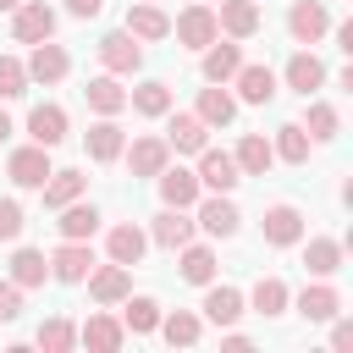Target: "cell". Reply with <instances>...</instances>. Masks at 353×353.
<instances>
[{
    "instance_id": "cell-43",
    "label": "cell",
    "mask_w": 353,
    "mask_h": 353,
    "mask_svg": "<svg viewBox=\"0 0 353 353\" xmlns=\"http://www.w3.org/2000/svg\"><path fill=\"white\" fill-rule=\"evenodd\" d=\"M22 226H28L22 204H17V199H0V243H17V237H22Z\"/></svg>"
},
{
    "instance_id": "cell-4",
    "label": "cell",
    "mask_w": 353,
    "mask_h": 353,
    "mask_svg": "<svg viewBox=\"0 0 353 353\" xmlns=\"http://www.w3.org/2000/svg\"><path fill=\"white\" fill-rule=\"evenodd\" d=\"M55 33V11L44 6V0H22L17 11H11V39L17 44H44Z\"/></svg>"
},
{
    "instance_id": "cell-45",
    "label": "cell",
    "mask_w": 353,
    "mask_h": 353,
    "mask_svg": "<svg viewBox=\"0 0 353 353\" xmlns=\"http://www.w3.org/2000/svg\"><path fill=\"white\" fill-rule=\"evenodd\" d=\"M325 325H331V347H336V353H347V347H353V320H342V314H331Z\"/></svg>"
},
{
    "instance_id": "cell-41",
    "label": "cell",
    "mask_w": 353,
    "mask_h": 353,
    "mask_svg": "<svg viewBox=\"0 0 353 353\" xmlns=\"http://www.w3.org/2000/svg\"><path fill=\"white\" fill-rule=\"evenodd\" d=\"M33 342H39L44 353H66V347H77V325H72L66 314H50V320L33 331Z\"/></svg>"
},
{
    "instance_id": "cell-47",
    "label": "cell",
    "mask_w": 353,
    "mask_h": 353,
    "mask_svg": "<svg viewBox=\"0 0 353 353\" xmlns=\"http://www.w3.org/2000/svg\"><path fill=\"white\" fill-rule=\"evenodd\" d=\"M336 50L353 55V22H336Z\"/></svg>"
},
{
    "instance_id": "cell-44",
    "label": "cell",
    "mask_w": 353,
    "mask_h": 353,
    "mask_svg": "<svg viewBox=\"0 0 353 353\" xmlns=\"http://www.w3.org/2000/svg\"><path fill=\"white\" fill-rule=\"evenodd\" d=\"M17 314H22V287L6 276V281H0V325H11Z\"/></svg>"
},
{
    "instance_id": "cell-1",
    "label": "cell",
    "mask_w": 353,
    "mask_h": 353,
    "mask_svg": "<svg viewBox=\"0 0 353 353\" xmlns=\"http://www.w3.org/2000/svg\"><path fill=\"white\" fill-rule=\"evenodd\" d=\"M94 50H99V66H105V72H116V77H132V72L143 66V44H138V39L127 33V28L105 33V39L94 44Z\"/></svg>"
},
{
    "instance_id": "cell-3",
    "label": "cell",
    "mask_w": 353,
    "mask_h": 353,
    "mask_svg": "<svg viewBox=\"0 0 353 353\" xmlns=\"http://www.w3.org/2000/svg\"><path fill=\"white\" fill-rule=\"evenodd\" d=\"M6 176H11L17 188L39 193V188H44V176H50V149H44V143H22V149H11Z\"/></svg>"
},
{
    "instance_id": "cell-40",
    "label": "cell",
    "mask_w": 353,
    "mask_h": 353,
    "mask_svg": "<svg viewBox=\"0 0 353 353\" xmlns=\"http://www.w3.org/2000/svg\"><path fill=\"white\" fill-rule=\"evenodd\" d=\"M276 160H287V165H303L309 160V132H303V121H287V127H276Z\"/></svg>"
},
{
    "instance_id": "cell-33",
    "label": "cell",
    "mask_w": 353,
    "mask_h": 353,
    "mask_svg": "<svg viewBox=\"0 0 353 353\" xmlns=\"http://www.w3.org/2000/svg\"><path fill=\"white\" fill-rule=\"evenodd\" d=\"M248 303H254V314L276 320V314H287L292 292H287V281H281V276H259V281H254V292H248Z\"/></svg>"
},
{
    "instance_id": "cell-11",
    "label": "cell",
    "mask_w": 353,
    "mask_h": 353,
    "mask_svg": "<svg viewBox=\"0 0 353 353\" xmlns=\"http://www.w3.org/2000/svg\"><path fill=\"white\" fill-rule=\"evenodd\" d=\"M193 210H199L193 226H204L210 237H237V226H243V215H237V204H232L226 193H210V199H199Z\"/></svg>"
},
{
    "instance_id": "cell-2",
    "label": "cell",
    "mask_w": 353,
    "mask_h": 353,
    "mask_svg": "<svg viewBox=\"0 0 353 353\" xmlns=\"http://www.w3.org/2000/svg\"><path fill=\"white\" fill-rule=\"evenodd\" d=\"M171 33H176V44H188V50H204L210 39H221V22H215V6H204V0H193L176 22H171Z\"/></svg>"
},
{
    "instance_id": "cell-18",
    "label": "cell",
    "mask_w": 353,
    "mask_h": 353,
    "mask_svg": "<svg viewBox=\"0 0 353 353\" xmlns=\"http://www.w3.org/2000/svg\"><path fill=\"white\" fill-rule=\"evenodd\" d=\"M232 83H237V99H243V105H270V99H276V72L259 66V61H243Z\"/></svg>"
},
{
    "instance_id": "cell-23",
    "label": "cell",
    "mask_w": 353,
    "mask_h": 353,
    "mask_svg": "<svg viewBox=\"0 0 353 353\" xmlns=\"http://www.w3.org/2000/svg\"><path fill=\"white\" fill-rule=\"evenodd\" d=\"M232 160H237V171H243V176H265V171L276 165V149H270V138H265V132H243V138H237V149H232Z\"/></svg>"
},
{
    "instance_id": "cell-30",
    "label": "cell",
    "mask_w": 353,
    "mask_h": 353,
    "mask_svg": "<svg viewBox=\"0 0 353 353\" xmlns=\"http://www.w3.org/2000/svg\"><path fill=\"white\" fill-rule=\"evenodd\" d=\"M127 110H138V116H165L171 110V83L165 77H149V83H138V88H127Z\"/></svg>"
},
{
    "instance_id": "cell-21",
    "label": "cell",
    "mask_w": 353,
    "mask_h": 353,
    "mask_svg": "<svg viewBox=\"0 0 353 353\" xmlns=\"http://www.w3.org/2000/svg\"><path fill=\"white\" fill-rule=\"evenodd\" d=\"M199 309H204V320H210V325H237V320H243V309H248V298H243L237 287H215V281H210Z\"/></svg>"
},
{
    "instance_id": "cell-42",
    "label": "cell",
    "mask_w": 353,
    "mask_h": 353,
    "mask_svg": "<svg viewBox=\"0 0 353 353\" xmlns=\"http://www.w3.org/2000/svg\"><path fill=\"white\" fill-rule=\"evenodd\" d=\"M28 94V66L17 55H0V99H22Z\"/></svg>"
},
{
    "instance_id": "cell-19",
    "label": "cell",
    "mask_w": 353,
    "mask_h": 353,
    "mask_svg": "<svg viewBox=\"0 0 353 353\" xmlns=\"http://www.w3.org/2000/svg\"><path fill=\"white\" fill-rule=\"evenodd\" d=\"M83 143H88V160H94V165H110V160H121L127 132L116 127V116H99V121L88 127V138H83Z\"/></svg>"
},
{
    "instance_id": "cell-27",
    "label": "cell",
    "mask_w": 353,
    "mask_h": 353,
    "mask_svg": "<svg viewBox=\"0 0 353 353\" xmlns=\"http://www.w3.org/2000/svg\"><path fill=\"white\" fill-rule=\"evenodd\" d=\"M176 270H182V281L210 287V281H215V248H210V243H182V248H176Z\"/></svg>"
},
{
    "instance_id": "cell-38",
    "label": "cell",
    "mask_w": 353,
    "mask_h": 353,
    "mask_svg": "<svg viewBox=\"0 0 353 353\" xmlns=\"http://www.w3.org/2000/svg\"><path fill=\"white\" fill-rule=\"evenodd\" d=\"M121 325H127L132 336H149V331L160 325V303H154V298H132V292H127V298H121Z\"/></svg>"
},
{
    "instance_id": "cell-36",
    "label": "cell",
    "mask_w": 353,
    "mask_h": 353,
    "mask_svg": "<svg viewBox=\"0 0 353 353\" xmlns=\"http://www.w3.org/2000/svg\"><path fill=\"white\" fill-rule=\"evenodd\" d=\"M303 265H309V276H336L342 270V237H309Z\"/></svg>"
},
{
    "instance_id": "cell-16",
    "label": "cell",
    "mask_w": 353,
    "mask_h": 353,
    "mask_svg": "<svg viewBox=\"0 0 353 353\" xmlns=\"http://www.w3.org/2000/svg\"><path fill=\"white\" fill-rule=\"evenodd\" d=\"M22 66H28V83H44V88H50V83H61V77L72 72V55L44 39V44H33V55H28Z\"/></svg>"
},
{
    "instance_id": "cell-48",
    "label": "cell",
    "mask_w": 353,
    "mask_h": 353,
    "mask_svg": "<svg viewBox=\"0 0 353 353\" xmlns=\"http://www.w3.org/2000/svg\"><path fill=\"white\" fill-rule=\"evenodd\" d=\"M221 342H226V347H232V353H248V347H254V342H248V336H243V331H226V336H221Z\"/></svg>"
},
{
    "instance_id": "cell-10",
    "label": "cell",
    "mask_w": 353,
    "mask_h": 353,
    "mask_svg": "<svg viewBox=\"0 0 353 353\" xmlns=\"http://www.w3.org/2000/svg\"><path fill=\"white\" fill-rule=\"evenodd\" d=\"M165 143H171V154H199L210 143V127L193 110H165Z\"/></svg>"
},
{
    "instance_id": "cell-25",
    "label": "cell",
    "mask_w": 353,
    "mask_h": 353,
    "mask_svg": "<svg viewBox=\"0 0 353 353\" xmlns=\"http://www.w3.org/2000/svg\"><path fill=\"white\" fill-rule=\"evenodd\" d=\"M237 66H243V50H237V44H221V39H210V44H204V61H199L204 83H232V77H237Z\"/></svg>"
},
{
    "instance_id": "cell-50",
    "label": "cell",
    "mask_w": 353,
    "mask_h": 353,
    "mask_svg": "<svg viewBox=\"0 0 353 353\" xmlns=\"http://www.w3.org/2000/svg\"><path fill=\"white\" fill-rule=\"evenodd\" d=\"M17 6H22V0H0V11H17Z\"/></svg>"
},
{
    "instance_id": "cell-20",
    "label": "cell",
    "mask_w": 353,
    "mask_h": 353,
    "mask_svg": "<svg viewBox=\"0 0 353 353\" xmlns=\"http://www.w3.org/2000/svg\"><path fill=\"white\" fill-rule=\"evenodd\" d=\"M149 243H160V248H171V254H176L182 243H193V215H188V210H171V204H165V210H160V215L149 221Z\"/></svg>"
},
{
    "instance_id": "cell-49",
    "label": "cell",
    "mask_w": 353,
    "mask_h": 353,
    "mask_svg": "<svg viewBox=\"0 0 353 353\" xmlns=\"http://www.w3.org/2000/svg\"><path fill=\"white\" fill-rule=\"evenodd\" d=\"M6 138H11V116L0 110V143H6Z\"/></svg>"
},
{
    "instance_id": "cell-34",
    "label": "cell",
    "mask_w": 353,
    "mask_h": 353,
    "mask_svg": "<svg viewBox=\"0 0 353 353\" xmlns=\"http://www.w3.org/2000/svg\"><path fill=\"white\" fill-rule=\"evenodd\" d=\"M83 188H88V176H83V171H50L39 193H44V210H61V204L83 199Z\"/></svg>"
},
{
    "instance_id": "cell-8",
    "label": "cell",
    "mask_w": 353,
    "mask_h": 353,
    "mask_svg": "<svg viewBox=\"0 0 353 353\" xmlns=\"http://www.w3.org/2000/svg\"><path fill=\"white\" fill-rule=\"evenodd\" d=\"M88 270H94V248L77 243V237H61V248L50 254V276H55L61 287H77Z\"/></svg>"
},
{
    "instance_id": "cell-5",
    "label": "cell",
    "mask_w": 353,
    "mask_h": 353,
    "mask_svg": "<svg viewBox=\"0 0 353 353\" xmlns=\"http://www.w3.org/2000/svg\"><path fill=\"white\" fill-rule=\"evenodd\" d=\"M287 33H292V44H320V39L331 33V11H325L320 0H292Z\"/></svg>"
},
{
    "instance_id": "cell-12",
    "label": "cell",
    "mask_w": 353,
    "mask_h": 353,
    "mask_svg": "<svg viewBox=\"0 0 353 353\" xmlns=\"http://www.w3.org/2000/svg\"><path fill=\"white\" fill-rule=\"evenodd\" d=\"M281 83H287L292 94H303V99H309V94L325 83V61H320L314 50H292V55H287V66H281Z\"/></svg>"
},
{
    "instance_id": "cell-6",
    "label": "cell",
    "mask_w": 353,
    "mask_h": 353,
    "mask_svg": "<svg viewBox=\"0 0 353 353\" xmlns=\"http://www.w3.org/2000/svg\"><path fill=\"white\" fill-rule=\"evenodd\" d=\"M193 176H199V188H210V193H232V188L243 182L237 160H232L226 149H210V143L199 149V171H193Z\"/></svg>"
},
{
    "instance_id": "cell-39",
    "label": "cell",
    "mask_w": 353,
    "mask_h": 353,
    "mask_svg": "<svg viewBox=\"0 0 353 353\" xmlns=\"http://www.w3.org/2000/svg\"><path fill=\"white\" fill-rule=\"evenodd\" d=\"M303 132H309V143H331V138L342 132V116H336V105L314 99V105H309V116H303Z\"/></svg>"
},
{
    "instance_id": "cell-26",
    "label": "cell",
    "mask_w": 353,
    "mask_h": 353,
    "mask_svg": "<svg viewBox=\"0 0 353 353\" xmlns=\"http://www.w3.org/2000/svg\"><path fill=\"white\" fill-rule=\"evenodd\" d=\"M28 138L44 143V149L66 143V110H61V105H33V110H28Z\"/></svg>"
},
{
    "instance_id": "cell-29",
    "label": "cell",
    "mask_w": 353,
    "mask_h": 353,
    "mask_svg": "<svg viewBox=\"0 0 353 353\" xmlns=\"http://www.w3.org/2000/svg\"><path fill=\"white\" fill-rule=\"evenodd\" d=\"M83 99H88V110H99V116H121V110H127V88L116 83V72H105V77H88Z\"/></svg>"
},
{
    "instance_id": "cell-15",
    "label": "cell",
    "mask_w": 353,
    "mask_h": 353,
    "mask_svg": "<svg viewBox=\"0 0 353 353\" xmlns=\"http://www.w3.org/2000/svg\"><path fill=\"white\" fill-rule=\"evenodd\" d=\"M127 33L138 44H160V39H171V17L154 0H138V6H127Z\"/></svg>"
},
{
    "instance_id": "cell-9",
    "label": "cell",
    "mask_w": 353,
    "mask_h": 353,
    "mask_svg": "<svg viewBox=\"0 0 353 353\" xmlns=\"http://www.w3.org/2000/svg\"><path fill=\"white\" fill-rule=\"evenodd\" d=\"M83 281H88V298H94L99 309H110V303H121V298L132 292V270L116 265V259H110V265H94Z\"/></svg>"
},
{
    "instance_id": "cell-17",
    "label": "cell",
    "mask_w": 353,
    "mask_h": 353,
    "mask_svg": "<svg viewBox=\"0 0 353 353\" xmlns=\"http://www.w3.org/2000/svg\"><path fill=\"white\" fill-rule=\"evenodd\" d=\"M154 182H160V199H165L171 210H193V204L204 199V188H199V176H193L188 165H165Z\"/></svg>"
},
{
    "instance_id": "cell-22",
    "label": "cell",
    "mask_w": 353,
    "mask_h": 353,
    "mask_svg": "<svg viewBox=\"0 0 353 353\" xmlns=\"http://www.w3.org/2000/svg\"><path fill=\"white\" fill-rule=\"evenodd\" d=\"M121 154H127L132 176H160L171 165V143L165 138H132V149H121Z\"/></svg>"
},
{
    "instance_id": "cell-35",
    "label": "cell",
    "mask_w": 353,
    "mask_h": 353,
    "mask_svg": "<svg viewBox=\"0 0 353 353\" xmlns=\"http://www.w3.org/2000/svg\"><path fill=\"white\" fill-rule=\"evenodd\" d=\"M171 347H193L199 336H204V320L193 314V309H176V314H160V325H154Z\"/></svg>"
},
{
    "instance_id": "cell-14",
    "label": "cell",
    "mask_w": 353,
    "mask_h": 353,
    "mask_svg": "<svg viewBox=\"0 0 353 353\" xmlns=\"http://www.w3.org/2000/svg\"><path fill=\"white\" fill-rule=\"evenodd\" d=\"M77 342L83 347H94V353H116L121 342H127V325L116 320V314H105V309H94L83 325H77Z\"/></svg>"
},
{
    "instance_id": "cell-28",
    "label": "cell",
    "mask_w": 353,
    "mask_h": 353,
    "mask_svg": "<svg viewBox=\"0 0 353 353\" xmlns=\"http://www.w3.org/2000/svg\"><path fill=\"white\" fill-rule=\"evenodd\" d=\"M215 22H221V33H232V39H254V33H259V0H221Z\"/></svg>"
},
{
    "instance_id": "cell-7",
    "label": "cell",
    "mask_w": 353,
    "mask_h": 353,
    "mask_svg": "<svg viewBox=\"0 0 353 353\" xmlns=\"http://www.w3.org/2000/svg\"><path fill=\"white\" fill-rule=\"evenodd\" d=\"M259 232H265L270 248H298L303 243V210L298 204H270L265 221H259Z\"/></svg>"
},
{
    "instance_id": "cell-31",
    "label": "cell",
    "mask_w": 353,
    "mask_h": 353,
    "mask_svg": "<svg viewBox=\"0 0 353 353\" xmlns=\"http://www.w3.org/2000/svg\"><path fill=\"white\" fill-rule=\"evenodd\" d=\"M204 127H226L232 116H237V99L226 94V83H210V88H199V110H193Z\"/></svg>"
},
{
    "instance_id": "cell-46",
    "label": "cell",
    "mask_w": 353,
    "mask_h": 353,
    "mask_svg": "<svg viewBox=\"0 0 353 353\" xmlns=\"http://www.w3.org/2000/svg\"><path fill=\"white\" fill-rule=\"evenodd\" d=\"M66 11L88 22V17H99V11H105V0H66Z\"/></svg>"
},
{
    "instance_id": "cell-51",
    "label": "cell",
    "mask_w": 353,
    "mask_h": 353,
    "mask_svg": "<svg viewBox=\"0 0 353 353\" xmlns=\"http://www.w3.org/2000/svg\"><path fill=\"white\" fill-rule=\"evenodd\" d=\"M204 6H210V0H204Z\"/></svg>"
},
{
    "instance_id": "cell-37",
    "label": "cell",
    "mask_w": 353,
    "mask_h": 353,
    "mask_svg": "<svg viewBox=\"0 0 353 353\" xmlns=\"http://www.w3.org/2000/svg\"><path fill=\"white\" fill-rule=\"evenodd\" d=\"M11 281H17L22 292H28V287H44V281H50V259H44L39 248H17V254H11Z\"/></svg>"
},
{
    "instance_id": "cell-32",
    "label": "cell",
    "mask_w": 353,
    "mask_h": 353,
    "mask_svg": "<svg viewBox=\"0 0 353 353\" xmlns=\"http://www.w3.org/2000/svg\"><path fill=\"white\" fill-rule=\"evenodd\" d=\"M55 215H61V221H55V226H61V237H77V243H88V237L99 232V210H94V204H83V199L61 204Z\"/></svg>"
},
{
    "instance_id": "cell-24",
    "label": "cell",
    "mask_w": 353,
    "mask_h": 353,
    "mask_svg": "<svg viewBox=\"0 0 353 353\" xmlns=\"http://www.w3.org/2000/svg\"><path fill=\"white\" fill-rule=\"evenodd\" d=\"M143 248H149V232H143V226H132V221L110 226V237H105V254H110L116 265H127V270L143 259Z\"/></svg>"
},
{
    "instance_id": "cell-13",
    "label": "cell",
    "mask_w": 353,
    "mask_h": 353,
    "mask_svg": "<svg viewBox=\"0 0 353 353\" xmlns=\"http://www.w3.org/2000/svg\"><path fill=\"white\" fill-rule=\"evenodd\" d=\"M292 309H298V314H303L309 325H325L331 314H342V292H336V287H331V281L320 276L314 287H303V292L292 298Z\"/></svg>"
}]
</instances>
